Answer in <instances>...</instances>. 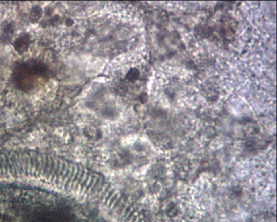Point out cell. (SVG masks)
<instances>
[{"mask_svg": "<svg viewBox=\"0 0 277 222\" xmlns=\"http://www.w3.org/2000/svg\"><path fill=\"white\" fill-rule=\"evenodd\" d=\"M43 71L42 68L35 63H26L20 65L16 70L15 80L21 87L30 88L37 80V77H40Z\"/></svg>", "mask_w": 277, "mask_h": 222, "instance_id": "1", "label": "cell"}, {"mask_svg": "<svg viewBox=\"0 0 277 222\" xmlns=\"http://www.w3.org/2000/svg\"><path fill=\"white\" fill-rule=\"evenodd\" d=\"M29 39L26 35L20 38L18 40H17V42L16 43V45H17V48L19 50H21L22 52L24 51L27 48L28 46Z\"/></svg>", "mask_w": 277, "mask_h": 222, "instance_id": "2", "label": "cell"}]
</instances>
